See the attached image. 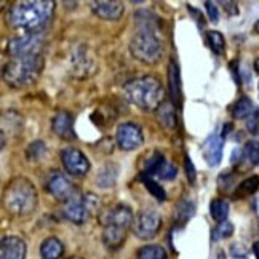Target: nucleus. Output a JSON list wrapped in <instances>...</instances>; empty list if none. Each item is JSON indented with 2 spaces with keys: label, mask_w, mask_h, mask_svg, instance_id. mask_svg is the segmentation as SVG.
<instances>
[{
  "label": "nucleus",
  "mask_w": 259,
  "mask_h": 259,
  "mask_svg": "<svg viewBox=\"0 0 259 259\" xmlns=\"http://www.w3.org/2000/svg\"><path fill=\"white\" fill-rule=\"evenodd\" d=\"M55 4L52 0H24L16 2L7 15L8 24L26 32H37L52 19Z\"/></svg>",
  "instance_id": "nucleus-1"
},
{
  "label": "nucleus",
  "mask_w": 259,
  "mask_h": 259,
  "mask_svg": "<svg viewBox=\"0 0 259 259\" xmlns=\"http://www.w3.org/2000/svg\"><path fill=\"white\" fill-rule=\"evenodd\" d=\"M125 99L146 112L157 111L165 101V90L152 75H144L130 80L123 85Z\"/></svg>",
  "instance_id": "nucleus-2"
},
{
  "label": "nucleus",
  "mask_w": 259,
  "mask_h": 259,
  "mask_svg": "<svg viewBox=\"0 0 259 259\" xmlns=\"http://www.w3.org/2000/svg\"><path fill=\"white\" fill-rule=\"evenodd\" d=\"M38 203V194L34 184L24 176L12 179L4 191V206L15 216L31 214Z\"/></svg>",
  "instance_id": "nucleus-3"
},
{
  "label": "nucleus",
  "mask_w": 259,
  "mask_h": 259,
  "mask_svg": "<svg viewBox=\"0 0 259 259\" xmlns=\"http://www.w3.org/2000/svg\"><path fill=\"white\" fill-rule=\"evenodd\" d=\"M135 216L132 208L126 205H115L101 216L103 223V242L107 248L115 250L120 246L128 234V229L133 226Z\"/></svg>",
  "instance_id": "nucleus-4"
},
{
  "label": "nucleus",
  "mask_w": 259,
  "mask_h": 259,
  "mask_svg": "<svg viewBox=\"0 0 259 259\" xmlns=\"http://www.w3.org/2000/svg\"><path fill=\"white\" fill-rule=\"evenodd\" d=\"M44 58L42 55H29L13 58L4 67V80L12 88H24L32 85L42 74Z\"/></svg>",
  "instance_id": "nucleus-5"
},
{
  "label": "nucleus",
  "mask_w": 259,
  "mask_h": 259,
  "mask_svg": "<svg viewBox=\"0 0 259 259\" xmlns=\"http://www.w3.org/2000/svg\"><path fill=\"white\" fill-rule=\"evenodd\" d=\"M130 53L143 64H157L163 47L155 26H139V31L130 40Z\"/></svg>",
  "instance_id": "nucleus-6"
},
{
  "label": "nucleus",
  "mask_w": 259,
  "mask_h": 259,
  "mask_svg": "<svg viewBox=\"0 0 259 259\" xmlns=\"http://www.w3.org/2000/svg\"><path fill=\"white\" fill-rule=\"evenodd\" d=\"M99 205V198L93 194H85L78 195L75 194L74 197L64 202L63 206V214L74 224H83L88 221L90 214H92Z\"/></svg>",
  "instance_id": "nucleus-7"
},
{
  "label": "nucleus",
  "mask_w": 259,
  "mask_h": 259,
  "mask_svg": "<svg viewBox=\"0 0 259 259\" xmlns=\"http://www.w3.org/2000/svg\"><path fill=\"white\" fill-rule=\"evenodd\" d=\"M44 45V32H27L19 37H15L8 42L7 50L13 58L19 56H29V55H38V50Z\"/></svg>",
  "instance_id": "nucleus-8"
},
{
  "label": "nucleus",
  "mask_w": 259,
  "mask_h": 259,
  "mask_svg": "<svg viewBox=\"0 0 259 259\" xmlns=\"http://www.w3.org/2000/svg\"><path fill=\"white\" fill-rule=\"evenodd\" d=\"M162 227V218L155 210H143L139 211L133 221V234L141 240H151Z\"/></svg>",
  "instance_id": "nucleus-9"
},
{
  "label": "nucleus",
  "mask_w": 259,
  "mask_h": 259,
  "mask_svg": "<svg viewBox=\"0 0 259 259\" xmlns=\"http://www.w3.org/2000/svg\"><path fill=\"white\" fill-rule=\"evenodd\" d=\"M115 141L122 151H126V152L136 151V149H139L144 143L143 130L135 122L120 123L117 128V133H115Z\"/></svg>",
  "instance_id": "nucleus-10"
},
{
  "label": "nucleus",
  "mask_w": 259,
  "mask_h": 259,
  "mask_svg": "<svg viewBox=\"0 0 259 259\" xmlns=\"http://www.w3.org/2000/svg\"><path fill=\"white\" fill-rule=\"evenodd\" d=\"M61 162L66 171L72 176H85L90 171L88 157L75 147H66L61 152Z\"/></svg>",
  "instance_id": "nucleus-11"
},
{
  "label": "nucleus",
  "mask_w": 259,
  "mask_h": 259,
  "mask_svg": "<svg viewBox=\"0 0 259 259\" xmlns=\"http://www.w3.org/2000/svg\"><path fill=\"white\" fill-rule=\"evenodd\" d=\"M45 189L55 198H58V200H63V202H67L69 198L77 194L74 184L69 181V179L63 173H52V175H50Z\"/></svg>",
  "instance_id": "nucleus-12"
},
{
  "label": "nucleus",
  "mask_w": 259,
  "mask_h": 259,
  "mask_svg": "<svg viewBox=\"0 0 259 259\" xmlns=\"http://www.w3.org/2000/svg\"><path fill=\"white\" fill-rule=\"evenodd\" d=\"M92 10L104 21H118L125 13V5L117 0H98V2H92Z\"/></svg>",
  "instance_id": "nucleus-13"
},
{
  "label": "nucleus",
  "mask_w": 259,
  "mask_h": 259,
  "mask_svg": "<svg viewBox=\"0 0 259 259\" xmlns=\"http://www.w3.org/2000/svg\"><path fill=\"white\" fill-rule=\"evenodd\" d=\"M26 243L16 235H7L0 242V259H26Z\"/></svg>",
  "instance_id": "nucleus-14"
},
{
  "label": "nucleus",
  "mask_w": 259,
  "mask_h": 259,
  "mask_svg": "<svg viewBox=\"0 0 259 259\" xmlns=\"http://www.w3.org/2000/svg\"><path fill=\"white\" fill-rule=\"evenodd\" d=\"M223 147H224V138L219 135H211L202 146V152L205 162L210 166H218L223 160Z\"/></svg>",
  "instance_id": "nucleus-15"
},
{
  "label": "nucleus",
  "mask_w": 259,
  "mask_h": 259,
  "mask_svg": "<svg viewBox=\"0 0 259 259\" xmlns=\"http://www.w3.org/2000/svg\"><path fill=\"white\" fill-rule=\"evenodd\" d=\"M52 130L53 133L63 139H74V117L67 111H59L55 114L52 120Z\"/></svg>",
  "instance_id": "nucleus-16"
},
{
  "label": "nucleus",
  "mask_w": 259,
  "mask_h": 259,
  "mask_svg": "<svg viewBox=\"0 0 259 259\" xmlns=\"http://www.w3.org/2000/svg\"><path fill=\"white\" fill-rule=\"evenodd\" d=\"M168 83H170V95L173 103L179 104L183 99V88H181V75H179V67L175 61L168 66Z\"/></svg>",
  "instance_id": "nucleus-17"
},
{
  "label": "nucleus",
  "mask_w": 259,
  "mask_h": 259,
  "mask_svg": "<svg viewBox=\"0 0 259 259\" xmlns=\"http://www.w3.org/2000/svg\"><path fill=\"white\" fill-rule=\"evenodd\" d=\"M64 253L63 242L56 237H48L40 245V256L42 259H59Z\"/></svg>",
  "instance_id": "nucleus-18"
},
{
  "label": "nucleus",
  "mask_w": 259,
  "mask_h": 259,
  "mask_svg": "<svg viewBox=\"0 0 259 259\" xmlns=\"http://www.w3.org/2000/svg\"><path fill=\"white\" fill-rule=\"evenodd\" d=\"M157 120L165 130H175L178 125L176 118V109L171 103H163L157 109Z\"/></svg>",
  "instance_id": "nucleus-19"
},
{
  "label": "nucleus",
  "mask_w": 259,
  "mask_h": 259,
  "mask_svg": "<svg viewBox=\"0 0 259 259\" xmlns=\"http://www.w3.org/2000/svg\"><path fill=\"white\" fill-rule=\"evenodd\" d=\"M165 163H166V160H165L163 154L154 152L144 162V165H143V178L144 176H149V178H151V176H158V173L162 171V168H163Z\"/></svg>",
  "instance_id": "nucleus-20"
},
{
  "label": "nucleus",
  "mask_w": 259,
  "mask_h": 259,
  "mask_svg": "<svg viewBox=\"0 0 259 259\" xmlns=\"http://www.w3.org/2000/svg\"><path fill=\"white\" fill-rule=\"evenodd\" d=\"M117 166L115 165H106L101 168V171L98 173L96 176V183L101 186L103 189H109V187H112L117 181Z\"/></svg>",
  "instance_id": "nucleus-21"
},
{
  "label": "nucleus",
  "mask_w": 259,
  "mask_h": 259,
  "mask_svg": "<svg viewBox=\"0 0 259 259\" xmlns=\"http://www.w3.org/2000/svg\"><path fill=\"white\" fill-rule=\"evenodd\" d=\"M256 111L254 104L250 98L242 96L238 101L232 106V115L234 118H248L253 112Z\"/></svg>",
  "instance_id": "nucleus-22"
},
{
  "label": "nucleus",
  "mask_w": 259,
  "mask_h": 259,
  "mask_svg": "<svg viewBox=\"0 0 259 259\" xmlns=\"http://www.w3.org/2000/svg\"><path fill=\"white\" fill-rule=\"evenodd\" d=\"M259 187V176H250L246 178L245 181H242L237 186L234 197L235 198H243V197H250L253 195Z\"/></svg>",
  "instance_id": "nucleus-23"
},
{
  "label": "nucleus",
  "mask_w": 259,
  "mask_h": 259,
  "mask_svg": "<svg viewBox=\"0 0 259 259\" xmlns=\"http://www.w3.org/2000/svg\"><path fill=\"white\" fill-rule=\"evenodd\" d=\"M194 211H195V205L192 200H189V198H183L181 202L178 203L176 206V223L178 224H184L187 223L189 219L194 216Z\"/></svg>",
  "instance_id": "nucleus-24"
},
{
  "label": "nucleus",
  "mask_w": 259,
  "mask_h": 259,
  "mask_svg": "<svg viewBox=\"0 0 259 259\" xmlns=\"http://www.w3.org/2000/svg\"><path fill=\"white\" fill-rule=\"evenodd\" d=\"M210 214L214 221L219 224L227 221V214H229V202L223 200V198H214L210 203Z\"/></svg>",
  "instance_id": "nucleus-25"
},
{
  "label": "nucleus",
  "mask_w": 259,
  "mask_h": 259,
  "mask_svg": "<svg viewBox=\"0 0 259 259\" xmlns=\"http://www.w3.org/2000/svg\"><path fill=\"white\" fill-rule=\"evenodd\" d=\"M138 259H166V251L160 245H146L136 253Z\"/></svg>",
  "instance_id": "nucleus-26"
},
{
  "label": "nucleus",
  "mask_w": 259,
  "mask_h": 259,
  "mask_svg": "<svg viewBox=\"0 0 259 259\" xmlns=\"http://www.w3.org/2000/svg\"><path fill=\"white\" fill-rule=\"evenodd\" d=\"M243 160L250 165L259 163V141H248L243 147Z\"/></svg>",
  "instance_id": "nucleus-27"
},
{
  "label": "nucleus",
  "mask_w": 259,
  "mask_h": 259,
  "mask_svg": "<svg viewBox=\"0 0 259 259\" xmlns=\"http://www.w3.org/2000/svg\"><path fill=\"white\" fill-rule=\"evenodd\" d=\"M208 44H210L211 50L216 55H223L226 52V40L221 32H218V31L208 32Z\"/></svg>",
  "instance_id": "nucleus-28"
},
{
  "label": "nucleus",
  "mask_w": 259,
  "mask_h": 259,
  "mask_svg": "<svg viewBox=\"0 0 259 259\" xmlns=\"http://www.w3.org/2000/svg\"><path fill=\"white\" fill-rule=\"evenodd\" d=\"M143 183H144V186L147 189V192H151L158 202H165L166 200V192L163 191V187L160 184L154 181V179H151V178H143Z\"/></svg>",
  "instance_id": "nucleus-29"
},
{
  "label": "nucleus",
  "mask_w": 259,
  "mask_h": 259,
  "mask_svg": "<svg viewBox=\"0 0 259 259\" xmlns=\"http://www.w3.org/2000/svg\"><path fill=\"white\" fill-rule=\"evenodd\" d=\"M45 152H47V146L42 141H34V143L29 144L27 149H26L27 158H29V160H32V162L38 160V158H42L45 155Z\"/></svg>",
  "instance_id": "nucleus-30"
},
{
  "label": "nucleus",
  "mask_w": 259,
  "mask_h": 259,
  "mask_svg": "<svg viewBox=\"0 0 259 259\" xmlns=\"http://www.w3.org/2000/svg\"><path fill=\"white\" fill-rule=\"evenodd\" d=\"M232 234H234V224L229 223V221H224L214 229L213 237H214V240H221V238L231 237Z\"/></svg>",
  "instance_id": "nucleus-31"
},
{
  "label": "nucleus",
  "mask_w": 259,
  "mask_h": 259,
  "mask_svg": "<svg viewBox=\"0 0 259 259\" xmlns=\"http://www.w3.org/2000/svg\"><path fill=\"white\" fill-rule=\"evenodd\" d=\"M176 176H178V168L171 162H166L162 168V171L158 173V178L165 179V181H171V179H175Z\"/></svg>",
  "instance_id": "nucleus-32"
},
{
  "label": "nucleus",
  "mask_w": 259,
  "mask_h": 259,
  "mask_svg": "<svg viewBox=\"0 0 259 259\" xmlns=\"http://www.w3.org/2000/svg\"><path fill=\"white\" fill-rule=\"evenodd\" d=\"M218 184H219V189H221L223 192H229L234 187V176L231 173H221Z\"/></svg>",
  "instance_id": "nucleus-33"
},
{
  "label": "nucleus",
  "mask_w": 259,
  "mask_h": 259,
  "mask_svg": "<svg viewBox=\"0 0 259 259\" xmlns=\"http://www.w3.org/2000/svg\"><path fill=\"white\" fill-rule=\"evenodd\" d=\"M205 7H206V13H208V18H210V21L218 23L219 21V12H218L216 4L214 2H205Z\"/></svg>",
  "instance_id": "nucleus-34"
},
{
  "label": "nucleus",
  "mask_w": 259,
  "mask_h": 259,
  "mask_svg": "<svg viewBox=\"0 0 259 259\" xmlns=\"http://www.w3.org/2000/svg\"><path fill=\"white\" fill-rule=\"evenodd\" d=\"M184 166H186V173H187V178H189V181L194 183L195 181V166L191 160V157L186 155L184 158Z\"/></svg>",
  "instance_id": "nucleus-35"
},
{
  "label": "nucleus",
  "mask_w": 259,
  "mask_h": 259,
  "mask_svg": "<svg viewBox=\"0 0 259 259\" xmlns=\"http://www.w3.org/2000/svg\"><path fill=\"white\" fill-rule=\"evenodd\" d=\"M257 120H259V114L257 111H254L250 117H248V123H246V128L250 130L251 133H256V128H257Z\"/></svg>",
  "instance_id": "nucleus-36"
},
{
  "label": "nucleus",
  "mask_w": 259,
  "mask_h": 259,
  "mask_svg": "<svg viewBox=\"0 0 259 259\" xmlns=\"http://www.w3.org/2000/svg\"><path fill=\"white\" fill-rule=\"evenodd\" d=\"M253 251H254V254H256V259H259V242H257V243H254Z\"/></svg>",
  "instance_id": "nucleus-37"
},
{
  "label": "nucleus",
  "mask_w": 259,
  "mask_h": 259,
  "mask_svg": "<svg viewBox=\"0 0 259 259\" xmlns=\"http://www.w3.org/2000/svg\"><path fill=\"white\" fill-rule=\"evenodd\" d=\"M254 29H256V32H259V21L256 23V26H254Z\"/></svg>",
  "instance_id": "nucleus-38"
},
{
  "label": "nucleus",
  "mask_w": 259,
  "mask_h": 259,
  "mask_svg": "<svg viewBox=\"0 0 259 259\" xmlns=\"http://www.w3.org/2000/svg\"><path fill=\"white\" fill-rule=\"evenodd\" d=\"M67 259H82V257H78V256H71V257H67Z\"/></svg>",
  "instance_id": "nucleus-39"
},
{
  "label": "nucleus",
  "mask_w": 259,
  "mask_h": 259,
  "mask_svg": "<svg viewBox=\"0 0 259 259\" xmlns=\"http://www.w3.org/2000/svg\"><path fill=\"white\" fill-rule=\"evenodd\" d=\"M218 259H224V254H223V253H219V256H218Z\"/></svg>",
  "instance_id": "nucleus-40"
}]
</instances>
